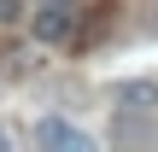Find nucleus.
I'll use <instances>...</instances> for the list:
<instances>
[{
    "label": "nucleus",
    "instance_id": "20e7f679",
    "mask_svg": "<svg viewBox=\"0 0 158 152\" xmlns=\"http://www.w3.org/2000/svg\"><path fill=\"white\" fill-rule=\"evenodd\" d=\"M18 18H23V0H0V29H12Z\"/></svg>",
    "mask_w": 158,
    "mask_h": 152
},
{
    "label": "nucleus",
    "instance_id": "f257e3e1",
    "mask_svg": "<svg viewBox=\"0 0 158 152\" xmlns=\"http://www.w3.org/2000/svg\"><path fill=\"white\" fill-rule=\"evenodd\" d=\"M29 29H35V41H41V47H59V41H70V35H76V6H70V0H41Z\"/></svg>",
    "mask_w": 158,
    "mask_h": 152
},
{
    "label": "nucleus",
    "instance_id": "f03ea898",
    "mask_svg": "<svg viewBox=\"0 0 158 152\" xmlns=\"http://www.w3.org/2000/svg\"><path fill=\"white\" fill-rule=\"evenodd\" d=\"M35 146L41 152H94V135H82V129L64 123V117H41V123H35Z\"/></svg>",
    "mask_w": 158,
    "mask_h": 152
},
{
    "label": "nucleus",
    "instance_id": "7ed1b4c3",
    "mask_svg": "<svg viewBox=\"0 0 158 152\" xmlns=\"http://www.w3.org/2000/svg\"><path fill=\"white\" fill-rule=\"evenodd\" d=\"M117 100H123L129 111H158V82H123Z\"/></svg>",
    "mask_w": 158,
    "mask_h": 152
},
{
    "label": "nucleus",
    "instance_id": "39448f33",
    "mask_svg": "<svg viewBox=\"0 0 158 152\" xmlns=\"http://www.w3.org/2000/svg\"><path fill=\"white\" fill-rule=\"evenodd\" d=\"M0 152H12V129H0Z\"/></svg>",
    "mask_w": 158,
    "mask_h": 152
}]
</instances>
